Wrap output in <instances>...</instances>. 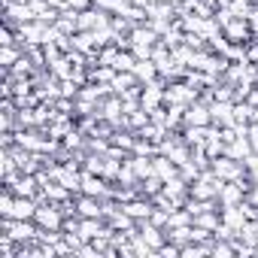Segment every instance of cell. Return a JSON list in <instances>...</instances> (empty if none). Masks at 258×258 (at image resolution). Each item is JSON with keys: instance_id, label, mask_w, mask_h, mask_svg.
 Here are the masks:
<instances>
[{"instance_id": "cell-5", "label": "cell", "mask_w": 258, "mask_h": 258, "mask_svg": "<svg viewBox=\"0 0 258 258\" xmlns=\"http://www.w3.org/2000/svg\"><path fill=\"white\" fill-rule=\"evenodd\" d=\"M164 88H167V79H161V76L152 79V82H146V85H143V94H140V106H143L146 112L164 106Z\"/></svg>"}, {"instance_id": "cell-8", "label": "cell", "mask_w": 258, "mask_h": 258, "mask_svg": "<svg viewBox=\"0 0 258 258\" xmlns=\"http://www.w3.org/2000/svg\"><path fill=\"white\" fill-rule=\"evenodd\" d=\"M210 112H213V124H216V127L237 124V118H234V103H231V100H213V103H210Z\"/></svg>"}, {"instance_id": "cell-29", "label": "cell", "mask_w": 258, "mask_h": 258, "mask_svg": "<svg viewBox=\"0 0 258 258\" xmlns=\"http://www.w3.org/2000/svg\"><path fill=\"white\" fill-rule=\"evenodd\" d=\"M164 4H179V0H164Z\"/></svg>"}, {"instance_id": "cell-3", "label": "cell", "mask_w": 258, "mask_h": 258, "mask_svg": "<svg viewBox=\"0 0 258 258\" xmlns=\"http://www.w3.org/2000/svg\"><path fill=\"white\" fill-rule=\"evenodd\" d=\"M213 173L222 179V182H237V179H246V161H237L231 155H219L213 158Z\"/></svg>"}, {"instance_id": "cell-10", "label": "cell", "mask_w": 258, "mask_h": 258, "mask_svg": "<svg viewBox=\"0 0 258 258\" xmlns=\"http://www.w3.org/2000/svg\"><path fill=\"white\" fill-rule=\"evenodd\" d=\"M37 207H40V201L37 198H19L16 195V201H13V207H10V219H34L37 216Z\"/></svg>"}, {"instance_id": "cell-2", "label": "cell", "mask_w": 258, "mask_h": 258, "mask_svg": "<svg viewBox=\"0 0 258 258\" xmlns=\"http://www.w3.org/2000/svg\"><path fill=\"white\" fill-rule=\"evenodd\" d=\"M198 97H201V88L188 85L185 79L182 82H167V88H164V106H191Z\"/></svg>"}, {"instance_id": "cell-6", "label": "cell", "mask_w": 258, "mask_h": 258, "mask_svg": "<svg viewBox=\"0 0 258 258\" xmlns=\"http://www.w3.org/2000/svg\"><path fill=\"white\" fill-rule=\"evenodd\" d=\"M222 34H225L228 43H240V46L252 40V28H249V22L240 19V16H231V19L222 25Z\"/></svg>"}, {"instance_id": "cell-13", "label": "cell", "mask_w": 258, "mask_h": 258, "mask_svg": "<svg viewBox=\"0 0 258 258\" xmlns=\"http://www.w3.org/2000/svg\"><path fill=\"white\" fill-rule=\"evenodd\" d=\"M127 164L134 167V173L140 176V179H149V176H155V161H152V155H131L127 158Z\"/></svg>"}, {"instance_id": "cell-12", "label": "cell", "mask_w": 258, "mask_h": 258, "mask_svg": "<svg viewBox=\"0 0 258 258\" xmlns=\"http://www.w3.org/2000/svg\"><path fill=\"white\" fill-rule=\"evenodd\" d=\"M137 85H143V82H140V76L134 70H118L115 79H112V94H124V91H131Z\"/></svg>"}, {"instance_id": "cell-27", "label": "cell", "mask_w": 258, "mask_h": 258, "mask_svg": "<svg viewBox=\"0 0 258 258\" xmlns=\"http://www.w3.org/2000/svg\"><path fill=\"white\" fill-rule=\"evenodd\" d=\"M67 4H70L73 10H79V13H85V10H91V7H94V0H67Z\"/></svg>"}, {"instance_id": "cell-1", "label": "cell", "mask_w": 258, "mask_h": 258, "mask_svg": "<svg viewBox=\"0 0 258 258\" xmlns=\"http://www.w3.org/2000/svg\"><path fill=\"white\" fill-rule=\"evenodd\" d=\"M0 234H10L13 240L28 243V240H37L40 225L34 219H10V216H0Z\"/></svg>"}, {"instance_id": "cell-18", "label": "cell", "mask_w": 258, "mask_h": 258, "mask_svg": "<svg viewBox=\"0 0 258 258\" xmlns=\"http://www.w3.org/2000/svg\"><path fill=\"white\" fill-rule=\"evenodd\" d=\"M167 240H173L176 246H185L195 240V225H182V228H167Z\"/></svg>"}, {"instance_id": "cell-24", "label": "cell", "mask_w": 258, "mask_h": 258, "mask_svg": "<svg viewBox=\"0 0 258 258\" xmlns=\"http://www.w3.org/2000/svg\"><path fill=\"white\" fill-rule=\"evenodd\" d=\"M149 222H155L158 228H167V222H170V210L155 207V210H152V216H149Z\"/></svg>"}, {"instance_id": "cell-26", "label": "cell", "mask_w": 258, "mask_h": 258, "mask_svg": "<svg viewBox=\"0 0 258 258\" xmlns=\"http://www.w3.org/2000/svg\"><path fill=\"white\" fill-rule=\"evenodd\" d=\"M249 146L258 155V121H249Z\"/></svg>"}, {"instance_id": "cell-15", "label": "cell", "mask_w": 258, "mask_h": 258, "mask_svg": "<svg viewBox=\"0 0 258 258\" xmlns=\"http://www.w3.org/2000/svg\"><path fill=\"white\" fill-rule=\"evenodd\" d=\"M152 161H155V176H161L164 182H167V179H173V176H179V164H176V161H170L167 155H155Z\"/></svg>"}, {"instance_id": "cell-20", "label": "cell", "mask_w": 258, "mask_h": 258, "mask_svg": "<svg viewBox=\"0 0 258 258\" xmlns=\"http://www.w3.org/2000/svg\"><path fill=\"white\" fill-rule=\"evenodd\" d=\"M137 188H140V195H143V198H155V195L164 188V179H161V176H149V179H140V182H137Z\"/></svg>"}, {"instance_id": "cell-19", "label": "cell", "mask_w": 258, "mask_h": 258, "mask_svg": "<svg viewBox=\"0 0 258 258\" xmlns=\"http://www.w3.org/2000/svg\"><path fill=\"white\" fill-rule=\"evenodd\" d=\"M22 55H25V46H0V64H4V70H10Z\"/></svg>"}, {"instance_id": "cell-4", "label": "cell", "mask_w": 258, "mask_h": 258, "mask_svg": "<svg viewBox=\"0 0 258 258\" xmlns=\"http://www.w3.org/2000/svg\"><path fill=\"white\" fill-rule=\"evenodd\" d=\"M64 213H61V207L58 204H52V201H40V207H37V216H34V222L40 225V228H46V231H64Z\"/></svg>"}, {"instance_id": "cell-25", "label": "cell", "mask_w": 258, "mask_h": 258, "mask_svg": "<svg viewBox=\"0 0 258 258\" xmlns=\"http://www.w3.org/2000/svg\"><path fill=\"white\" fill-rule=\"evenodd\" d=\"M246 173H249V179H252V182H258V155H255V152L246 158Z\"/></svg>"}, {"instance_id": "cell-28", "label": "cell", "mask_w": 258, "mask_h": 258, "mask_svg": "<svg viewBox=\"0 0 258 258\" xmlns=\"http://www.w3.org/2000/svg\"><path fill=\"white\" fill-rule=\"evenodd\" d=\"M46 4H49V7H55V10H67V7H70L67 0H46Z\"/></svg>"}, {"instance_id": "cell-14", "label": "cell", "mask_w": 258, "mask_h": 258, "mask_svg": "<svg viewBox=\"0 0 258 258\" xmlns=\"http://www.w3.org/2000/svg\"><path fill=\"white\" fill-rule=\"evenodd\" d=\"M222 222H225V225H228V228H231V231L237 234V231H240V228H243V225H246L249 219H246L243 207L237 204V207H222Z\"/></svg>"}, {"instance_id": "cell-22", "label": "cell", "mask_w": 258, "mask_h": 258, "mask_svg": "<svg viewBox=\"0 0 258 258\" xmlns=\"http://www.w3.org/2000/svg\"><path fill=\"white\" fill-rule=\"evenodd\" d=\"M179 176H182V179H185V182H195V179H198V176H201V167H198V164H195V161H185V164H182V167H179Z\"/></svg>"}, {"instance_id": "cell-21", "label": "cell", "mask_w": 258, "mask_h": 258, "mask_svg": "<svg viewBox=\"0 0 258 258\" xmlns=\"http://www.w3.org/2000/svg\"><path fill=\"white\" fill-rule=\"evenodd\" d=\"M149 121H152V118H149V112H146V109L140 106L137 112H127V131H134V134H137L140 127H146Z\"/></svg>"}, {"instance_id": "cell-23", "label": "cell", "mask_w": 258, "mask_h": 258, "mask_svg": "<svg viewBox=\"0 0 258 258\" xmlns=\"http://www.w3.org/2000/svg\"><path fill=\"white\" fill-rule=\"evenodd\" d=\"M155 255H161V258H179V255H182V246H176L173 240H167L164 246H158Z\"/></svg>"}, {"instance_id": "cell-16", "label": "cell", "mask_w": 258, "mask_h": 258, "mask_svg": "<svg viewBox=\"0 0 258 258\" xmlns=\"http://www.w3.org/2000/svg\"><path fill=\"white\" fill-rule=\"evenodd\" d=\"M195 225L198 228H207V231H216L222 225V210H204L195 216Z\"/></svg>"}, {"instance_id": "cell-7", "label": "cell", "mask_w": 258, "mask_h": 258, "mask_svg": "<svg viewBox=\"0 0 258 258\" xmlns=\"http://www.w3.org/2000/svg\"><path fill=\"white\" fill-rule=\"evenodd\" d=\"M137 231H140V237L158 252V246H164L167 243V231L164 228H158L155 222H149V219H143V222H137Z\"/></svg>"}, {"instance_id": "cell-9", "label": "cell", "mask_w": 258, "mask_h": 258, "mask_svg": "<svg viewBox=\"0 0 258 258\" xmlns=\"http://www.w3.org/2000/svg\"><path fill=\"white\" fill-rule=\"evenodd\" d=\"M121 210L131 216V219L143 222V219H149V216H152L155 204H152V198H134V201H124V204H121Z\"/></svg>"}, {"instance_id": "cell-17", "label": "cell", "mask_w": 258, "mask_h": 258, "mask_svg": "<svg viewBox=\"0 0 258 258\" xmlns=\"http://www.w3.org/2000/svg\"><path fill=\"white\" fill-rule=\"evenodd\" d=\"M134 73L140 76V82H143V85H146V82H152V79H158V67H155V61H152V58L137 61V64H134Z\"/></svg>"}, {"instance_id": "cell-11", "label": "cell", "mask_w": 258, "mask_h": 258, "mask_svg": "<svg viewBox=\"0 0 258 258\" xmlns=\"http://www.w3.org/2000/svg\"><path fill=\"white\" fill-rule=\"evenodd\" d=\"M185 124H213V112L204 100H195L191 106H185Z\"/></svg>"}]
</instances>
